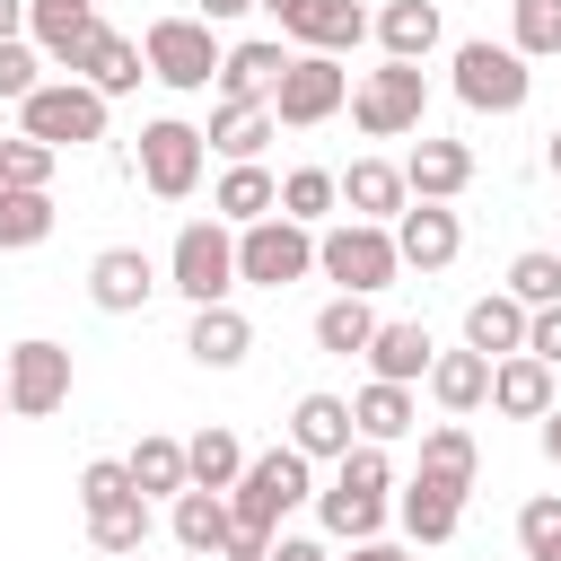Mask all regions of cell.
Returning a JSON list of instances; mask_svg holds the SVG:
<instances>
[{
    "instance_id": "cell-1",
    "label": "cell",
    "mask_w": 561,
    "mask_h": 561,
    "mask_svg": "<svg viewBox=\"0 0 561 561\" xmlns=\"http://www.w3.org/2000/svg\"><path fill=\"white\" fill-rule=\"evenodd\" d=\"M167 289H184L193 307H228L237 298V228L184 219L175 245H167Z\"/></svg>"
},
{
    "instance_id": "cell-2",
    "label": "cell",
    "mask_w": 561,
    "mask_h": 561,
    "mask_svg": "<svg viewBox=\"0 0 561 561\" xmlns=\"http://www.w3.org/2000/svg\"><path fill=\"white\" fill-rule=\"evenodd\" d=\"M447 88H456V105H473V114H517V105L535 96V70H526L508 44L465 35V44H456V61H447Z\"/></svg>"
},
{
    "instance_id": "cell-3",
    "label": "cell",
    "mask_w": 561,
    "mask_h": 561,
    "mask_svg": "<svg viewBox=\"0 0 561 561\" xmlns=\"http://www.w3.org/2000/svg\"><path fill=\"white\" fill-rule=\"evenodd\" d=\"M18 131H26V140H44L53 158L96 149V140H105V96H96V88H79V79H44V88L18 105Z\"/></svg>"
},
{
    "instance_id": "cell-4",
    "label": "cell",
    "mask_w": 561,
    "mask_h": 561,
    "mask_svg": "<svg viewBox=\"0 0 561 561\" xmlns=\"http://www.w3.org/2000/svg\"><path fill=\"white\" fill-rule=\"evenodd\" d=\"M316 272L342 289V298H377V289H394V237L386 228H368V219H333L324 237H316Z\"/></svg>"
},
{
    "instance_id": "cell-5",
    "label": "cell",
    "mask_w": 561,
    "mask_h": 561,
    "mask_svg": "<svg viewBox=\"0 0 561 561\" xmlns=\"http://www.w3.org/2000/svg\"><path fill=\"white\" fill-rule=\"evenodd\" d=\"M140 61H149V79H158V88H175V96L219 88V35H210L202 18H149Z\"/></svg>"
},
{
    "instance_id": "cell-6",
    "label": "cell",
    "mask_w": 561,
    "mask_h": 561,
    "mask_svg": "<svg viewBox=\"0 0 561 561\" xmlns=\"http://www.w3.org/2000/svg\"><path fill=\"white\" fill-rule=\"evenodd\" d=\"M307 500H316L307 456H298V447H263V456H245V473H237V491H228V517H245V526H272V535H280V517H289V508H307Z\"/></svg>"
},
{
    "instance_id": "cell-7",
    "label": "cell",
    "mask_w": 561,
    "mask_h": 561,
    "mask_svg": "<svg viewBox=\"0 0 561 561\" xmlns=\"http://www.w3.org/2000/svg\"><path fill=\"white\" fill-rule=\"evenodd\" d=\"M421 114H430L421 61H377V70L351 88V123H359L368 140H403V131H421Z\"/></svg>"
},
{
    "instance_id": "cell-8",
    "label": "cell",
    "mask_w": 561,
    "mask_h": 561,
    "mask_svg": "<svg viewBox=\"0 0 561 561\" xmlns=\"http://www.w3.org/2000/svg\"><path fill=\"white\" fill-rule=\"evenodd\" d=\"M316 272V228H298V219H254V228H237V289H289V280H307Z\"/></svg>"
},
{
    "instance_id": "cell-9",
    "label": "cell",
    "mask_w": 561,
    "mask_h": 561,
    "mask_svg": "<svg viewBox=\"0 0 561 561\" xmlns=\"http://www.w3.org/2000/svg\"><path fill=\"white\" fill-rule=\"evenodd\" d=\"M351 105V70L333 61V53H298L289 70H280V88H272V123H289V131H316V123H333Z\"/></svg>"
},
{
    "instance_id": "cell-10",
    "label": "cell",
    "mask_w": 561,
    "mask_h": 561,
    "mask_svg": "<svg viewBox=\"0 0 561 561\" xmlns=\"http://www.w3.org/2000/svg\"><path fill=\"white\" fill-rule=\"evenodd\" d=\"M202 167H210V149H202V131H193L184 114H158V123H140V184H149L158 202H193Z\"/></svg>"
},
{
    "instance_id": "cell-11",
    "label": "cell",
    "mask_w": 561,
    "mask_h": 561,
    "mask_svg": "<svg viewBox=\"0 0 561 561\" xmlns=\"http://www.w3.org/2000/svg\"><path fill=\"white\" fill-rule=\"evenodd\" d=\"M0 386H9V412H18V421H44V412L70 403V351L44 342V333H26V342L0 359Z\"/></svg>"
},
{
    "instance_id": "cell-12",
    "label": "cell",
    "mask_w": 561,
    "mask_h": 561,
    "mask_svg": "<svg viewBox=\"0 0 561 561\" xmlns=\"http://www.w3.org/2000/svg\"><path fill=\"white\" fill-rule=\"evenodd\" d=\"M386 237H394V263H403V272H447V263L465 254V219H456L447 202H403Z\"/></svg>"
},
{
    "instance_id": "cell-13",
    "label": "cell",
    "mask_w": 561,
    "mask_h": 561,
    "mask_svg": "<svg viewBox=\"0 0 561 561\" xmlns=\"http://www.w3.org/2000/svg\"><path fill=\"white\" fill-rule=\"evenodd\" d=\"M61 79H79V88H96V96L114 105V96H131V88L149 79V61H140V44H131V35H114V26L96 18V26H88V44H79V61H70Z\"/></svg>"
},
{
    "instance_id": "cell-14",
    "label": "cell",
    "mask_w": 561,
    "mask_h": 561,
    "mask_svg": "<svg viewBox=\"0 0 561 561\" xmlns=\"http://www.w3.org/2000/svg\"><path fill=\"white\" fill-rule=\"evenodd\" d=\"M158 298V263L140 254V245H105L96 263H88V307L96 316H140Z\"/></svg>"
},
{
    "instance_id": "cell-15",
    "label": "cell",
    "mask_w": 561,
    "mask_h": 561,
    "mask_svg": "<svg viewBox=\"0 0 561 561\" xmlns=\"http://www.w3.org/2000/svg\"><path fill=\"white\" fill-rule=\"evenodd\" d=\"M351 438H359V430H351V394H324V386H316V394L289 403V447H298L307 465H342Z\"/></svg>"
},
{
    "instance_id": "cell-16",
    "label": "cell",
    "mask_w": 561,
    "mask_h": 561,
    "mask_svg": "<svg viewBox=\"0 0 561 561\" xmlns=\"http://www.w3.org/2000/svg\"><path fill=\"white\" fill-rule=\"evenodd\" d=\"M333 184H342V219H368V228H394V210L412 202V193H403V167H394V158H351V167H342Z\"/></svg>"
},
{
    "instance_id": "cell-17",
    "label": "cell",
    "mask_w": 561,
    "mask_h": 561,
    "mask_svg": "<svg viewBox=\"0 0 561 561\" xmlns=\"http://www.w3.org/2000/svg\"><path fill=\"white\" fill-rule=\"evenodd\" d=\"M368 377H386V386H421L430 377V359H438V342H430V324H412V316H377V333H368Z\"/></svg>"
},
{
    "instance_id": "cell-18",
    "label": "cell",
    "mask_w": 561,
    "mask_h": 561,
    "mask_svg": "<svg viewBox=\"0 0 561 561\" xmlns=\"http://www.w3.org/2000/svg\"><path fill=\"white\" fill-rule=\"evenodd\" d=\"M272 131H280V123H272V105H263V96H219V105H210V131H202V149H219L228 167H254Z\"/></svg>"
},
{
    "instance_id": "cell-19",
    "label": "cell",
    "mask_w": 561,
    "mask_h": 561,
    "mask_svg": "<svg viewBox=\"0 0 561 561\" xmlns=\"http://www.w3.org/2000/svg\"><path fill=\"white\" fill-rule=\"evenodd\" d=\"M465 184H473V149H465V140H430V131H421V140H412V158H403V193H412V202H456Z\"/></svg>"
},
{
    "instance_id": "cell-20",
    "label": "cell",
    "mask_w": 561,
    "mask_h": 561,
    "mask_svg": "<svg viewBox=\"0 0 561 561\" xmlns=\"http://www.w3.org/2000/svg\"><path fill=\"white\" fill-rule=\"evenodd\" d=\"M359 35H368V9H359V0H307V9L289 18L280 44H289V53H333V61H342V53H359Z\"/></svg>"
},
{
    "instance_id": "cell-21",
    "label": "cell",
    "mask_w": 561,
    "mask_h": 561,
    "mask_svg": "<svg viewBox=\"0 0 561 561\" xmlns=\"http://www.w3.org/2000/svg\"><path fill=\"white\" fill-rule=\"evenodd\" d=\"M289 61H298V53H289L280 35H245V44L219 53V96H263V105H272V88H280Z\"/></svg>"
},
{
    "instance_id": "cell-22",
    "label": "cell",
    "mask_w": 561,
    "mask_h": 561,
    "mask_svg": "<svg viewBox=\"0 0 561 561\" xmlns=\"http://www.w3.org/2000/svg\"><path fill=\"white\" fill-rule=\"evenodd\" d=\"M184 351H193V368H245V351H254V324H245V307L228 298V307H193V324H184Z\"/></svg>"
},
{
    "instance_id": "cell-23",
    "label": "cell",
    "mask_w": 561,
    "mask_h": 561,
    "mask_svg": "<svg viewBox=\"0 0 561 561\" xmlns=\"http://www.w3.org/2000/svg\"><path fill=\"white\" fill-rule=\"evenodd\" d=\"M561 394H552V368L543 359H526V351H508V359H491V412L500 421H543Z\"/></svg>"
},
{
    "instance_id": "cell-24",
    "label": "cell",
    "mask_w": 561,
    "mask_h": 561,
    "mask_svg": "<svg viewBox=\"0 0 561 561\" xmlns=\"http://www.w3.org/2000/svg\"><path fill=\"white\" fill-rule=\"evenodd\" d=\"M394 517H403V535H412V543H447V535L465 526V491H456V482L412 473V482L394 491Z\"/></svg>"
},
{
    "instance_id": "cell-25",
    "label": "cell",
    "mask_w": 561,
    "mask_h": 561,
    "mask_svg": "<svg viewBox=\"0 0 561 561\" xmlns=\"http://www.w3.org/2000/svg\"><path fill=\"white\" fill-rule=\"evenodd\" d=\"M280 210V175L254 158V167H228L219 184H210V219L219 228H254V219H272Z\"/></svg>"
},
{
    "instance_id": "cell-26",
    "label": "cell",
    "mask_w": 561,
    "mask_h": 561,
    "mask_svg": "<svg viewBox=\"0 0 561 561\" xmlns=\"http://www.w3.org/2000/svg\"><path fill=\"white\" fill-rule=\"evenodd\" d=\"M421 386H430V403H438L447 421H465V412L491 403V359H482V351H438Z\"/></svg>"
},
{
    "instance_id": "cell-27",
    "label": "cell",
    "mask_w": 561,
    "mask_h": 561,
    "mask_svg": "<svg viewBox=\"0 0 561 561\" xmlns=\"http://www.w3.org/2000/svg\"><path fill=\"white\" fill-rule=\"evenodd\" d=\"M351 430H359L368 447H394V438H412V430H421V403H412V386H386V377H368V386L351 394Z\"/></svg>"
},
{
    "instance_id": "cell-28",
    "label": "cell",
    "mask_w": 561,
    "mask_h": 561,
    "mask_svg": "<svg viewBox=\"0 0 561 561\" xmlns=\"http://www.w3.org/2000/svg\"><path fill=\"white\" fill-rule=\"evenodd\" d=\"M167 535H175L184 561H219V543H228V491H175Z\"/></svg>"
},
{
    "instance_id": "cell-29",
    "label": "cell",
    "mask_w": 561,
    "mask_h": 561,
    "mask_svg": "<svg viewBox=\"0 0 561 561\" xmlns=\"http://www.w3.org/2000/svg\"><path fill=\"white\" fill-rule=\"evenodd\" d=\"M368 35L386 44V61H430L438 53V0H386L377 18H368Z\"/></svg>"
},
{
    "instance_id": "cell-30",
    "label": "cell",
    "mask_w": 561,
    "mask_h": 561,
    "mask_svg": "<svg viewBox=\"0 0 561 561\" xmlns=\"http://www.w3.org/2000/svg\"><path fill=\"white\" fill-rule=\"evenodd\" d=\"M386 508H394V500H377V491H351V482H324V491H316L324 543H377V535H386Z\"/></svg>"
},
{
    "instance_id": "cell-31",
    "label": "cell",
    "mask_w": 561,
    "mask_h": 561,
    "mask_svg": "<svg viewBox=\"0 0 561 561\" xmlns=\"http://www.w3.org/2000/svg\"><path fill=\"white\" fill-rule=\"evenodd\" d=\"M465 351H482V359L526 351V307H517L508 289H482V298L465 307Z\"/></svg>"
},
{
    "instance_id": "cell-32",
    "label": "cell",
    "mask_w": 561,
    "mask_h": 561,
    "mask_svg": "<svg viewBox=\"0 0 561 561\" xmlns=\"http://www.w3.org/2000/svg\"><path fill=\"white\" fill-rule=\"evenodd\" d=\"M237 473H245L237 430H228V421H202V430L184 438V482H193V491H237Z\"/></svg>"
},
{
    "instance_id": "cell-33",
    "label": "cell",
    "mask_w": 561,
    "mask_h": 561,
    "mask_svg": "<svg viewBox=\"0 0 561 561\" xmlns=\"http://www.w3.org/2000/svg\"><path fill=\"white\" fill-rule=\"evenodd\" d=\"M421 473H430V482H456V491H473V473H482V447H473V430H465V421H430V430H421Z\"/></svg>"
},
{
    "instance_id": "cell-34",
    "label": "cell",
    "mask_w": 561,
    "mask_h": 561,
    "mask_svg": "<svg viewBox=\"0 0 561 561\" xmlns=\"http://www.w3.org/2000/svg\"><path fill=\"white\" fill-rule=\"evenodd\" d=\"M123 473H131L140 500H175V491H193V482H184V438H167V430H149V438L123 456Z\"/></svg>"
},
{
    "instance_id": "cell-35",
    "label": "cell",
    "mask_w": 561,
    "mask_h": 561,
    "mask_svg": "<svg viewBox=\"0 0 561 561\" xmlns=\"http://www.w3.org/2000/svg\"><path fill=\"white\" fill-rule=\"evenodd\" d=\"M149 500L140 491H123V500H105V508H88V543L96 552H114V561H131V552H149Z\"/></svg>"
},
{
    "instance_id": "cell-36",
    "label": "cell",
    "mask_w": 561,
    "mask_h": 561,
    "mask_svg": "<svg viewBox=\"0 0 561 561\" xmlns=\"http://www.w3.org/2000/svg\"><path fill=\"white\" fill-rule=\"evenodd\" d=\"M368 333H377V307H368V298H342V289H333V298L316 307V351L359 359V351H368Z\"/></svg>"
},
{
    "instance_id": "cell-37",
    "label": "cell",
    "mask_w": 561,
    "mask_h": 561,
    "mask_svg": "<svg viewBox=\"0 0 561 561\" xmlns=\"http://www.w3.org/2000/svg\"><path fill=\"white\" fill-rule=\"evenodd\" d=\"M53 193H18V184H0V254H35L44 237H53Z\"/></svg>"
},
{
    "instance_id": "cell-38",
    "label": "cell",
    "mask_w": 561,
    "mask_h": 561,
    "mask_svg": "<svg viewBox=\"0 0 561 561\" xmlns=\"http://www.w3.org/2000/svg\"><path fill=\"white\" fill-rule=\"evenodd\" d=\"M333 210H342V184H333V167H289V175H280V219L316 228V219H333Z\"/></svg>"
},
{
    "instance_id": "cell-39",
    "label": "cell",
    "mask_w": 561,
    "mask_h": 561,
    "mask_svg": "<svg viewBox=\"0 0 561 561\" xmlns=\"http://www.w3.org/2000/svg\"><path fill=\"white\" fill-rule=\"evenodd\" d=\"M508 53L517 61H552L561 53V0H508Z\"/></svg>"
},
{
    "instance_id": "cell-40",
    "label": "cell",
    "mask_w": 561,
    "mask_h": 561,
    "mask_svg": "<svg viewBox=\"0 0 561 561\" xmlns=\"http://www.w3.org/2000/svg\"><path fill=\"white\" fill-rule=\"evenodd\" d=\"M508 298L535 316V307H561V254L552 245H526L517 263H508Z\"/></svg>"
},
{
    "instance_id": "cell-41",
    "label": "cell",
    "mask_w": 561,
    "mask_h": 561,
    "mask_svg": "<svg viewBox=\"0 0 561 561\" xmlns=\"http://www.w3.org/2000/svg\"><path fill=\"white\" fill-rule=\"evenodd\" d=\"M53 167H61V158H53L44 140H26V131L0 140V184H18V193H53Z\"/></svg>"
},
{
    "instance_id": "cell-42",
    "label": "cell",
    "mask_w": 561,
    "mask_h": 561,
    "mask_svg": "<svg viewBox=\"0 0 561 561\" xmlns=\"http://www.w3.org/2000/svg\"><path fill=\"white\" fill-rule=\"evenodd\" d=\"M517 543H526V561H561V491H535L517 508Z\"/></svg>"
},
{
    "instance_id": "cell-43",
    "label": "cell",
    "mask_w": 561,
    "mask_h": 561,
    "mask_svg": "<svg viewBox=\"0 0 561 561\" xmlns=\"http://www.w3.org/2000/svg\"><path fill=\"white\" fill-rule=\"evenodd\" d=\"M44 70H53V61H44L26 35H18V44H0V105H26V96L44 88Z\"/></svg>"
},
{
    "instance_id": "cell-44",
    "label": "cell",
    "mask_w": 561,
    "mask_h": 561,
    "mask_svg": "<svg viewBox=\"0 0 561 561\" xmlns=\"http://www.w3.org/2000/svg\"><path fill=\"white\" fill-rule=\"evenodd\" d=\"M333 482H351V491H377V500H394V456L386 447H368V438H351V456H342V473Z\"/></svg>"
},
{
    "instance_id": "cell-45",
    "label": "cell",
    "mask_w": 561,
    "mask_h": 561,
    "mask_svg": "<svg viewBox=\"0 0 561 561\" xmlns=\"http://www.w3.org/2000/svg\"><path fill=\"white\" fill-rule=\"evenodd\" d=\"M123 491H131L123 456H96V465H79V508H105V500H123Z\"/></svg>"
},
{
    "instance_id": "cell-46",
    "label": "cell",
    "mask_w": 561,
    "mask_h": 561,
    "mask_svg": "<svg viewBox=\"0 0 561 561\" xmlns=\"http://www.w3.org/2000/svg\"><path fill=\"white\" fill-rule=\"evenodd\" d=\"M526 359L561 368V307H535V316H526Z\"/></svg>"
},
{
    "instance_id": "cell-47",
    "label": "cell",
    "mask_w": 561,
    "mask_h": 561,
    "mask_svg": "<svg viewBox=\"0 0 561 561\" xmlns=\"http://www.w3.org/2000/svg\"><path fill=\"white\" fill-rule=\"evenodd\" d=\"M272 552V526H245V517H228V543H219V561H263Z\"/></svg>"
},
{
    "instance_id": "cell-48",
    "label": "cell",
    "mask_w": 561,
    "mask_h": 561,
    "mask_svg": "<svg viewBox=\"0 0 561 561\" xmlns=\"http://www.w3.org/2000/svg\"><path fill=\"white\" fill-rule=\"evenodd\" d=\"M263 561H333V543H324V535H272Z\"/></svg>"
},
{
    "instance_id": "cell-49",
    "label": "cell",
    "mask_w": 561,
    "mask_h": 561,
    "mask_svg": "<svg viewBox=\"0 0 561 561\" xmlns=\"http://www.w3.org/2000/svg\"><path fill=\"white\" fill-rule=\"evenodd\" d=\"M245 9H254V0H193V18H202V26H228V18H245Z\"/></svg>"
},
{
    "instance_id": "cell-50",
    "label": "cell",
    "mask_w": 561,
    "mask_h": 561,
    "mask_svg": "<svg viewBox=\"0 0 561 561\" xmlns=\"http://www.w3.org/2000/svg\"><path fill=\"white\" fill-rule=\"evenodd\" d=\"M26 35V0H0V44H18Z\"/></svg>"
},
{
    "instance_id": "cell-51",
    "label": "cell",
    "mask_w": 561,
    "mask_h": 561,
    "mask_svg": "<svg viewBox=\"0 0 561 561\" xmlns=\"http://www.w3.org/2000/svg\"><path fill=\"white\" fill-rule=\"evenodd\" d=\"M351 561H412V552H403V543H386V535H377V543H351Z\"/></svg>"
},
{
    "instance_id": "cell-52",
    "label": "cell",
    "mask_w": 561,
    "mask_h": 561,
    "mask_svg": "<svg viewBox=\"0 0 561 561\" xmlns=\"http://www.w3.org/2000/svg\"><path fill=\"white\" fill-rule=\"evenodd\" d=\"M254 9H263V18H272V26H280V35H289V18H298V9H307V0H254Z\"/></svg>"
},
{
    "instance_id": "cell-53",
    "label": "cell",
    "mask_w": 561,
    "mask_h": 561,
    "mask_svg": "<svg viewBox=\"0 0 561 561\" xmlns=\"http://www.w3.org/2000/svg\"><path fill=\"white\" fill-rule=\"evenodd\" d=\"M543 456H552V465H561V403H552V412H543Z\"/></svg>"
},
{
    "instance_id": "cell-54",
    "label": "cell",
    "mask_w": 561,
    "mask_h": 561,
    "mask_svg": "<svg viewBox=\"0 0 561 561\" xmlns=\"http://www.w3.org/2000/svg\"><path fill=\"white\" fill-rule=\"evenodd\" d=\"M543 167H552V175H561V131H552V140H543Z\"/></svg>"
},
{
    "instance_id": "cell-55",
    "label": "cell",
    "mask_w": 561,
    "mask_h": 561,
    "mask_svg": "<svg viewBox=\"0 0 561 561\" xmlns=\"http://www.w3.org/2000/svg\"><path fill=\"white\" fill-rule=\"evenodd\" d=\"M70 9H96V0H70Z\"/></svg>"
},
{
    "instance_id": "cell-56",
    "label": "cell",
    "mask_w": 561,
    "mask_h": 561,
    "mask_svg": "<svg viewBox=\"0 0 561 561\" xmlns=\"http://www.w3.org/2000/svg\"><path fill=\"white\" fill-rule=\"evenodd\" d=\"M0 412H9V386H0Z\"/></svg>"
},
{
    "instance_id": "cell-57",
    "label": "cell",
    "mask_w": 561,
    "mask_h": 561,
    "mask_svg": "<svg viewBox=\"0 0 561 561\" xmlns=\"http://www.w3.org/2000/svg\"><path fill=\"white\" fill-rule=\"evenodd\" d=\"M552 254H561V245H552Z\"/></svg>"
}]
</instances>
